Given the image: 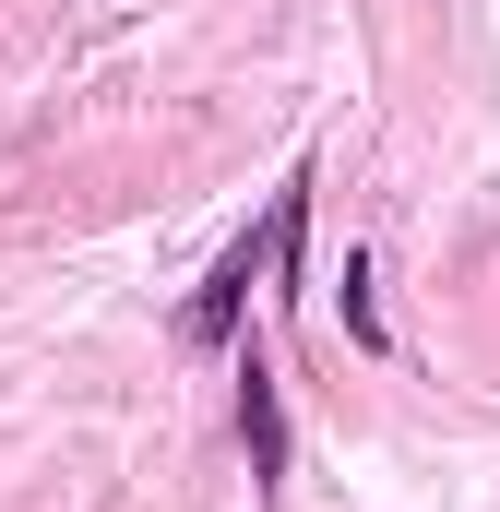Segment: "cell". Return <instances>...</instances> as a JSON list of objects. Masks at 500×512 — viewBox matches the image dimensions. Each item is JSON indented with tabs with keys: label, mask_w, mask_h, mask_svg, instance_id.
<instances>
[{
	"label": "cell",
	"mask_w": 500,
	"mask_h": 512,
	"mask_svg": "<svg viewBox=\"0 0 500 512\" xmlns=\"http://www.w3.org/2000/svg\"><path fill=\"white\" fill-rule=\"evenodd\" d=\"M239 441H250V489L274 501L286 489V393H274V358L239 370Z\"/></svg>",
	"instance_id": "1"
},
{
	"label": "cell",
	"mask_w": 500,
	"mask_h": 512,
	"mask_svg": "<svg viewBox=\"0 0 500 512\" xmlns=\"http://www.w3.org/2000/svg\"><path fill=\"white\" fill-rule=\"evenodd\" d=\"M334 286H346V334H358V346H370V358H381V310H370V262L346 251V274H334Z\"/></svg>",
	"instance_id": "2"
}]
</instances>
